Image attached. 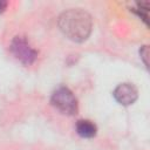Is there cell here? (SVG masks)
I'll list each match as a JSON object with an SVG mask.
<instances>
[{"label":"cell","mask_w":150,"mask_h":150,"mask_svg":"<svg viewBox=\"0 0 150 150\" xmlns=\"http://www.w3.org/2000/svg\"><path fill=\"white\" fill-rule=\"evenodd\" d=\"M61 33L73 42H84L91 34L93 19L88 12L81 8H70L62 12L57 19Z\"/></svg>","instance_id":"6da1fadb"},{"label":"cell","mask_w":150,"mask_h":150,"mask_svg":"<svg viewBox=\"0 0 150 150\" xmlns=\"http://www.w3.org/2000/svg\"><path fill=\"white\" fill-rule=\"evenodd\" d=\"M50 103L55 109L64 115H76L79 111L77 98L75 97L73 91L64 86H61L53 91Z\"/></svg>","instance_id":"7a4b0ae2"},{"label":"cell","mask_w":150,"mask_h":150,"mask_svg":"<svg viewBox=\"0 0 150 150\" xmlns=\"http://www.w3.org/2000/svg\"><path fill=\"white\" fill-rule=\"evenodd\" d=\"M9 49L12 54L15 56V59L19 60L25 66H29L34 63V61L38 57V50L34 49L30 46L29 41L21 35H16L13 38Z\"/></svg>","instance_id":"3957f363"},{"label":"cell","mask_w":150,"mask_h":150,"mask_svg":"<svg viewBox=\"0 0 150 150\" xmlns=\"http://www.w3.org/2000/svg\"><path fill=\"white\" fill-rule=\"evenodd\" d=\"M114 98L121 104V105H131L136 102L138 98V90L137 88L129 82L120 83L112 91Z\"/></svg>","instance_id":"277c9868"},{"label":"cell","mask_w":150,"mask_h":150,"mask_svg":"<svg viewBox=\"0 0 150 150\" xmlns=\"http://www.w3.org/2000/svg\"><path fill=\"white\" fill-rule=\"evenodd\" d=\"M76 132L83 138H93L97 132V127L89 120H80L76 123Z\"/></svg>","instance_id":"5b68a950"},{"label":"cell","mask_w":150,"mask_h":150,"mask_svg":"<svg viewBox=\"0 0 150 150\" xmlns=\"http://www.w3.org/2000/svg\"><path fill=\"white\" fill-rule=\"evenodd\" d=\"M146 25H148V19H149V2H137L136 4V8L132 9Z\"/></svg>","instance_id":"8992f818"},{"label":"cell","mask_w":150,"mask_h":150,"mask_svg":"<svg viewBox=\"0 0 150 150\" xmlns=\"http://www.w3.org/2000/svg\"><path fill=\"white\" fill-rule=\"evenodd\" d=\"M139 56H141V60L143 61L144 66L148 68L149 67V46H142L141 49H139Z\"/></svg>","instance_id":"52a82bcc"},{"label":"cell","mask_w":150,"mask_h":150,"mask_svg":"<svg viewBox=\"0 0 150 150\" xmlns=\"http://www.w3.org/2000/svg\"><path fill=\"white\" fill-rule=\"evenodd\" d=\"M7 1H2V0H0V14L1 13H4L5 11H6V8H7Z\"/></svg>","instance_id":"ba28073f"}]
</instances>
